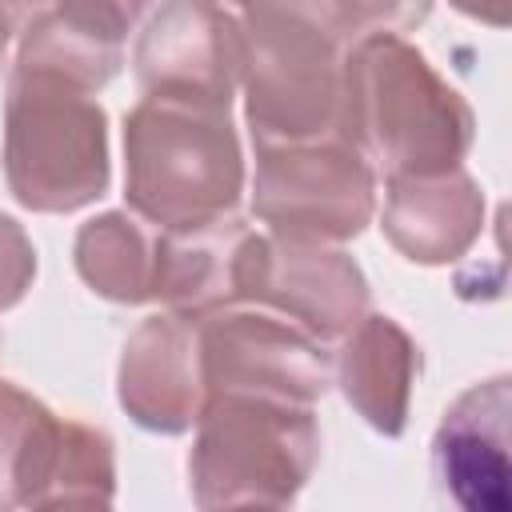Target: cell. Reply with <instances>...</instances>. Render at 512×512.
Returning <instances> with one entry per match:
<instances>
[{
  "mask_svg": "<svg viewBox=\"0 0 512 512\" xmlns=\"http://www.w3.org/2000/svg\"><path fill=\"white\" fill-rule=\"evenodd\" d=\"M32 276H36V248L28 232L0 212V312L24 300V292L32 288Z\"/></svg>",
  "mask_w": 512,
  "mask_h": 512,
  "instance_id": "20",
  "label": "cell"
},
{
  "mask_svg": "<svg viewBox=\"0 0 512 512\" xmlns=\"http://www.w3.org/2000/svg\"><path fill=\"white\" fill-rule=\"evenodd\" d=\"M244 304H264L332 344L368 312V276L336 244L260 232L244 280Z\"/></svg>",
  "mask_w": 512,
  "mask_h": 512,
  "instance_id": "9",
  "label": "cell"
},
{
  "mask_svg": "<svg viewBox=\"0 0 512 512\" xmlns=\"http://www.w3.org/2000/svg\"><path fill=\"white\" fill-rule=\"evenodd\" d=\"M244 152L228 108L144 96L124 116V200L160 228L236 212Z\"/></svg>",
  "mask_w": 512,
  "mask_h": 512,
  "instance_id": "2",
  "label": "cell"
},
{
  "mask_svg": "<svg viewBox=\"0 0 512 512\" xmlns=\"http://www.w3.org/2000/svg\"><path fill=\"white\" fill-rule=\"evenodd\" d=\"M116 500V452L112 440L84 424V420H68L64 428V444H60V460L44 496V508H108Z\"/></svg>",
  "mask_w": 512,
  "mask_h": 512,
  "instance_id": "18",
  "label": "cell"
},
{
  "mask_svg": "<svg viewBox=\"0 0 512 512\" xmlns=\"http://www.w3.org/2000/svg\"><path fill=\"white\" fill-rule=\"evenodd\" d=\"M196 324L204 392H256L312 404L332 384V356L296 320L264 304H228Z\"/></svg>",
  "mask_w": 512,
  "mask_h": 512,
  "instance_id": "7",
  "label": "cell"
},
{
  "mask_svg": "<svg viewBox=\"0 0 512 512\" xmlns=\"http://www.w3.org/2000/svg\"><path fill=\"white\" fill-rule=\"evenodd\" d=\"M256 236L260 232L236 212L188 228H164L156 300L184 320L244 304V280Z\"/></svg>",
  "mask_w": 512,
  "mask_h": 512,
  "instance_id": "13",
  "label": "cell"
},
{
  "mask_svg": "<svg viewBox=\"0 0 512 512\" xmlns=\"http://www.w3.org/2000/svg\"><path fill=\"white\" fill-rule=\"evenodd\" d=\"M68 420L12 380H0V512L44 508Z\"/></svg>",
  "mask_w": 512,
  "mask_h": 512,
  "instance_id": "17",
  "label": "cell"
},
{
  "mask_svg": "<svg viewBox=\"0 0 512 512\" xmlns=\"http://www.w3.org/2000/svg\"><path fill=\"white\" fill-rule=\"evenodd\" d=\"M116 396L140 428L160 436L188 432L208 400L196 324L176 312L148 316L120 352Z\"/></svg>",
  "mask_w": 512,
  "mask_h": 512,
  "instance_id": "11",
  "label": "cell"
},
{
  "mask_svg": "<svg viewBox=\"0 0 512 512\" xmlns=\"http://www.w3.org/2000/svg\"><path fill=\"white\" fill-rule=\"evenodd\" d=\"M332 376L368 428L380 436H400L408 428L412 384L420 376V348L400 320L364 312L340 336Z\"/></svg>",
  "mask_w": 512,
  "mask_h": 512,
  "instance_id": "15",
  "label": "cell"
},
{
  "mask_svg": "<svg viewBox=\"0 0 512 512\" xmlns=\"http://www.w3.org/2000/svg\"><path fill=\"white\" fill-rule=\"evenodd\" d=\"M160 240L164 228L144 220L132 208H112L80 224L72 256L80 280L116 304H148L156 300L160 280Z\"/></svg>",
  "mask_w": 512,
  "mask_h": 512,
  "instance_id": "16",
  "label": "cell"
},
{
  "mask_svg": "<svg viewBox=\"0 0 512 512\" xmlns=\"http://www.w3.org/2000/svg\"><path fill=\"white\" fill-rule=\"evenodd\" d=\"M108 4H116V8H120V12H124L132 24H136V20H140V16L152 8V0H108Z\"/></svg>",
  "mask_w": 512,
  "mask_h": 512,
  "instance_id": "23",
  "label": "cell"
},
{
  "mask_svg": "<svg viewBox=\"0 0 512 512\" xmlns=\"http://www.w3.org/2000/svg\"><path fill=\"white\" fill-rule=\"evenodd\" d=\"M428 12L432 0H332V24L344 44L368 32H412Z\"/></svg>",
  "mask_w": 512,
  "mask_h": 512,
  "instance_id": "19",
  "label": "cell"
},
{
  "mask_svg": "<svg viewBox=\"0 0 512 512\" xmlns=\"http://www.w3.org/2000/svg\"><path fill=\"white\" fill-rule=\"evenodd\" d=\"M220 4H228L236 12H300V16H312L328 28H336L332 24V0H220Z\"/></svg>",
  "mask_w": 512,
  "mask_h": 512,
  "instance_id": "21",
  "label": "cell"
},
{
  "mask_svg": "<svg viewBox=\"0 0 512 512\" xmlns=\"http://www.w3.org/2000/svg\"><path fill=\"white\" fill-rule=\"evenodd\" d=\"M512 380L492 376L464 388L432 436V476L440 492L464 512H508L512 456H508Z\"/></svg>",
  "mask_w": 512,
  "mask_h": 512,
  "instance_id": "10",
  "label": "cell"
},
{
  "mask_svg": "<svg viewBox=\"0 0 512 512\" xmlns=\"http://www.w3.org/2000/svg\"><path fill=\"white\" fill-rule=\"evenodd\" d=\"M448 4L488 28H508V20H512V0H448Z\"/></svg>",
  "mask_w": 512,
  "mask_h": 512,
  "instance_id": "22",
  "label": "cell"
},
{
  "mask_svg": "<svg viewBox=\"0 0 512 512\" xmlns=\"http://www.w3.org/2000/svg\"><path fill=\"white\" fill-rule=\"evenodd\" d=\"M252 212L276 236L340 244L376 212V168L348 136L256 148Z\"/></svg>",
  "mask_w": 512,
  "mask_h": 512,
  "instance_id": "6",
  "label": "cell"
},
{
  "mask_svg": "<svg viewBox=\"0 0 512 512\" xmlns=\"http://www.w3.org/2000/svg\"><path fill=\"white\" fill-rule=\"evenodd\" d=\"M132 20L108 0H56L16 36V72H40L100 92L124 64Z\"/></svg>",
  "mask_w": 512,
  "mask_h": 512,
  "instance_id": "14",
  "label": "cell"
},
{
  "mask_svg": "<svg viewBox=\"0 0 512 512\" xmlns=\"http://www.w3.org/2000/svg\"><path fill=\"white\" fill-rule=\"evenodd\" d=\"M132 76L144 96L232 108L240 84V24L220 0H160L136 48Z\"/></svg>",
  "mask_w": 512,
  "mask_h": 512,
  "instance_id": "8",
  "label": "cell"
},
{
  "mask_svg": "<svg viewBox=\"0 0 512 512\" xmlns=\"http://www.w3.org/2000/svg\"><path fill=\"white\" fill-rule=\"evenodd\" d=\"M344 132L384 176H424L464 164L476 116L416 44L368 32L344 48Z\"/></svg>",
  "mask_w": 512,
  "mask_h": 512,
  "instance_id": "1",
  "label": "cell"
},
{
  "mask_svg": "<svg viewBox=\"0 0 512 512\" xmlns=\"http://www.w3.org/2000/svg\"><path fill=\"white\" fill-rule=\"evenodd\" d=\"M240 88L256 148L344 132V40L300 12H240Z\"/></svg>",
  "mask_w": 512,
  "mask_h": 512,
  "instance_id": "5",
  "label": "cell"
},
{
  "mask_svg": "<svg viewBox=\"0 0 512 512\" xmlns=\"http://www.w3.org/2000/svg\"><path fill=\"white\" fill-rule=\"evenodd\" d=\"M188 492L196 508H288L316 472L320 424L312 404L216 392L196 416Z\"/></svg>",
  "mask_w": 512,
  "mask_h": 512,
  "instance_id": "3",
  "label": "cell"
},
{
  "mask_svg": "<svg viewBox=\"0 0 512 512\" xmlns=\"http://www.w3.org/2000/svg\"><path fill=\"white\" fill-rule=\"evenodd\" d=\"M380 228L412 264H452L484 232V192L464 164L424 176H388Z\"/></svg>",
  "mask_w": 512,
  "mask_h": 512,
  "instance_id": "12",
  "label": "cell"
},
{
  "mask_svg": "<svg viewBox=\"0 0 512 512\" xmlns=\"http://www.w3.org/2000/svg\"><path fill=\"white\" fill-rule=\"evenodd\" d=\"M4 180L32 212H80L108 192V112L96 92L8 68Z\"/></svg>",
  "mask_w": 512,
  "mask_h": 512,
  "instance_id": "4",
  "label": "cell"
}]
</instances>
